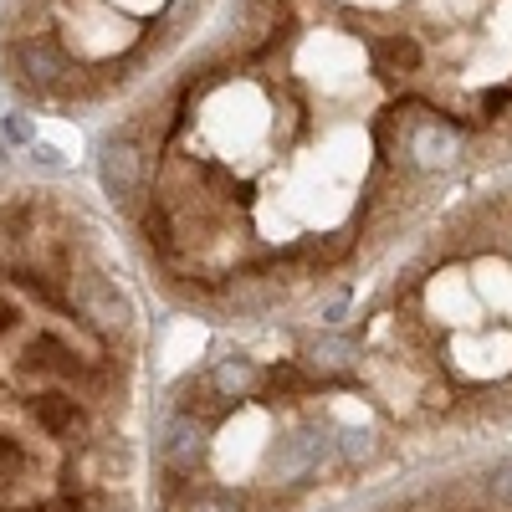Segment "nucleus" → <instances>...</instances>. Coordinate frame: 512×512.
<instances>
[{
  "label": "nucleus",
  "instance_id": "obj_9",
  "mask_svg": "<svg viewBox=\"0 0 512 512\" xmlns=\"http://www.w3.org/2000/svg\"><path fill=\"white\" fill-rule=\"evenodd\" d=\"M0 164H6V139H0Z\"/></svg>",
  "mask_w": 512,
  "mask_h": 512
},
{
  "label": "nucleus",
  "instance_id": "obj_6",
  "mask_svg": "<svg viewBox=\"0 0 512 512\" xmlns=\"http://www.w3.org/2000/svg\"><path fill=\"white\" fill-rule=\"evenodd\" d=\"M354 364H359V349L349 344V338L323 333V338H313V344H308V369L318 379H338V374H349Z\"/></svg>",
  "mask_w": 512,
  "mask_h": 512
},
{
  "label": "nucleus",
  "instance_id": "obj_5",
  "mask_svg": "<svg viewBox=\"0 0 512 512\" xmlns=\"http://www.w3.org/2000/svg\"><path fill=\"white\" fill-rule=\"evenodd\" d=\"M16 72H26V82H57V77H67V57L52 47L47 36H31V41H21L16 47Z\"/></svg>",
  "mask_w": 512,
  "mask_h": 512
},
{
  "label": "nucleus",
  "instance_id": "obj_8",
  "mask_svg": "<svg viewBox=\"0 0 512 512\" xmlns=\"http://www.w3.org/2000/svg\"><path fill=\"white\" fill-rule=\"evenodd\" d=\"M6 139H16V144H31V118L11 113V118H6Z\"/></svg>",
  "mask_w": 512,
  "mask_h": 512
},
{
  "label": "nucleus",
  "instance_id": "obj_3",
  "mask_svg": "<svg viewBox=\"0 0 512 512\" xmlns=\"http://www.w3.org/2000/svg\"><path fill=\"white\" fill-rule=\"evenodd\" d=\"M103 185H108V195L123 200V205L139 195V185H144V149H139L134 134H113V139L103 144Z\"/></svg>",
  "mask_w": 512,
  "mask_h": 512
},
{
  "label": "nucleus",
  "instance_id": "obj_2",
  "mask_svg": "<svg viewBox=\"0 0 512 512\" xmlns=\"http://www.w3.org/2000/svg\"><path fill=\"white\" fill-rule=\"evenodd\" d=\"M461 154V134H456V123L436 118V113H415L405 123V139H400V159L410 169H420V175H436V169L456 164Z\"/></svg>",
  "mask_w": 512,
  "mask_h": 512
},
{
  "label": "nucleus",
  "instance_id": "obj_7",
  "mask_svg": "<svg viewBox=\"0 0 512 512\" xmlns=\"http://www.w3.org/2000/svg\"><path fill=\"white\" fill-rule=\"evenodd\" d=\"M487 502L502 507V512H512V461H502V466H492V472H487Z\"/></svg>",
  "mask_w": 512,
  "mask_h": 512
},
{
  "label": "nucleus",
  "instance_id": "obj_4",
  "mask_svg": "<svg viewBox=\"0 0 512 512\" xmlns=\"http://www.w3.org/2000/svg\"><path fill=\"white\" fill-rule=\"evenodd\" d=\"M200 390H210L216 400H256L267 390V369L246 359V354H226L210 364V374L200 379Z\"/></svg>",
  "mask_w": 512,
  "mask_h": 512
},
{
  "label": "nucleus",
  "instance_id": "obj_1",
  "mask_svg": "<svg viewBox=\"0 0 512 512\" xmlns=\"http://www.w3.org/2000/svg\"><path fill=\"white\" fill-rule=\"evenodd\" d=\"M123 287L62 236L47 318L0 282V512H118Z\"/></svg>",
  "mask_w": 512,
  "mask_h": 512
}]
</instances>
